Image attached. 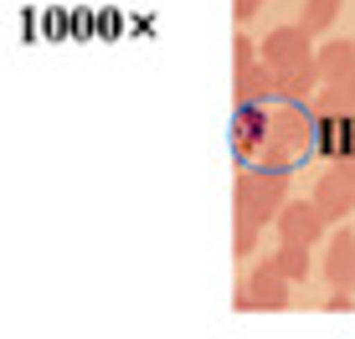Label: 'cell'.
<instances>
[{"mask_svg":"<svg viewBox=\"0 0 355 339\" xmlns=\"http://www.w3.org/2000/svg\"><path fill=\"white\" fill-rule=\"evenodd\" d=\"M273 226H278V241H293V247H314V241L324 237V211L314 201H288L284 211L273 216Z\"/></svg>","mask_w":355,"mask_h":339,"instance_id":"3957f363","label":"cell"},{"mask_svg":"<svg viewBox=\"0 0 355 339\" xmlns=\"http://www.w3.org/2000/svg\"><path fill=\"white\" fill-rule=\"evenodd\" d=\"M309 201L324 211V221H345V216L355 211V185L340 175V170H329V175H320V185H314Z\"/></svg>","mask_w":355,"mask_h":339,"instance_id":"5b68a950","label":"cell"},{"mask_svg":"<svg viewBox=\"0 0 355 339\" xmlns=\"http://www.w3.org/2000/svg\"><path fill=\"white\" fill-rule=\"evenodd\" d=\"M314 67H320L324 82L350 77V72H355V42H350V36H345V42H324L320 52H314Z\"/></svg>","mask_w":355,"mask_h":339,"instance_id":"ba28073f","label":"cell"},{"mask_svg":"<svg viewBox=\"0 0 355 339\" xmlns=\"http://www.w3.org/2000/svg\"><path fill=\"white\" fill-rule=\"evenodd\" d=\"M288 288H293V283L278 273V262L263 257L258 268H252L248 288L237 293V304H242V309H284V304H288Z\"/></svg>","mask_w":355,"mask_h":339,"instance_id":"277c9868","label":"cell"},{"mask_svg":"<svg viewBox=\"0 0 355 339\" xmlns=\"http://www.w3.org/2000/svg\"><path fill=\"white\" fill-rule=\"evenodd\" d=\"M258 226H263V221H252V216H237V232H232V247H237L242 257H248V252L258 247Z\"/></svg>","mask_w":355,"mask_h":339,"instance_id":"7c38bea8","label":"cell"},{"mask_svg":"<svg viewBox=\"0 0 355 339\" xmlns=\"http://www.w3.org/2000/svg\"><path fill=\"white\" fill-rule=\"evenodd\" d=\"M324 277L335 293H350L355 288V232H335L324 252Z\"/></svg>","mask_w":355,"mask_h":339,"instance_id":"8992f818","label":"cell"},{"mask_svg":"<svg viewBox=\"0 0 355 339\" xmlns=\"http://www.w3.org/2000/svg\"><path fill=\"white\" fill-rule=\"evenodd\" d=\"M258 52L263 46H252L248 36H237V42H232V57H237V72H248V67H258Z\"/></svg>","mask_w":355,"mask_h":339,"instance_id":"4fadbf2b","label":"cell"},{"mask_svg":"<svg viewBox=\"0 0 355 339\" xmlns=\"http://www.w3.org/2000/svg\"><path fill=\"white\" fill-rule=\"evenodd\" d=\"M284 190H288V170L258 165L237 180V216H252V221H268V216L284 211Z\"/></svg>","mask_w":355,"mask_h":339,"instance_id":"6da1fadb","label":"cell"},{"mask_svg":"<svg viewBox=\"0 0 355 339\" xmlns=\"http://www.w3.org/2000/svg\"><path fill=\"white\" fill-rule=\"evenodd\" d=\"M278 273L288 277V283H299V277H309V247H293V241H284V247L273 252Z\"/></svg>","mask_w":355,"mask_h":339,"instance_id":"30bf717a","label":"cell"},{"mask_svg":"<svg viewBox=\"0 0 355 339\" xmlns=\"http://www.w3.org/2000/svg\"><path fill=\"white\" fill-rule=\"evenodd\" d=\"M324 309H329V313H340V309H350V293H329V298H324Z\"/></svg>","mask_w":355,"mask_h":339,"instance_id":"9a60e30c","label":"cell"},{"mask_svg":"<svg viewBox=\"0 0 355 339\" xmlns=\"http://www.w3.org/2000/svg\"><path fill=\"white\" fill-rule=\"evenodd\" d=\"M335 10H340V0H304V16H299V26L304 31H324L329 21H335Z\"/></svg>","mask_w":355,"mask_h":339,"instance_id":"8fae6325","label":"cell"},{"mask_svg":"<svg viewBox=\"0 0 355 339\" xmlns=\"http://www.w3.org/2000/svg\"><path fill=\"white\" fill-rule=\"evenodd\" d=\"M237 98L258 108L268 98H284V82H278V72L268 67V62H258V67H248V72H237Z\"/></svg>","mask_w":355,"mask_h":339,"instance_id":"52a82bcc","label":"cell"},{"mask_svg":"<svg viewBox=\"0 0 355 339\" xmlns=\"http://www.w3.org/2000/svg\"><path fill=\"white\" fill-rule=\"evenodd\" d=\"M263 62L278 72V77H288V72H299V67H309L314 62V46H309V31L293 21V26H278V31H268L263 36Z\"/></svg>","mask_w":355,"mask_h":339,"instance_id":"7a4b0ae2","label":"cell"},{"mask_svg":"<svg viewBox=\"0 0 355 339\" xmlns=\"http://www.w3.org/2000/svg\"><path fill=\"white\" fill-rule=\"evenodd\" d=\"M258 6H263V0H237V21H252V16H258Z\"/></svg>","mask_w":355,"mask_h":339,"instance_id":"5bb4252c","label":"cell"},{"mask_svg":"<svg viewBox=\"0 0 355 339\" xmlns=\"http://www.w3.org/2000/svg\"><path fill=\"white\" fill-rule=\"evenodd\" d=\"M314 113L320 118H350L355 113V72L340 77V82H324L320 98H314Z\"/></svg>","mask_w":355,"mask_h":339,"instance_id":"9c48e42d","label":"cell"}]
</instances>
